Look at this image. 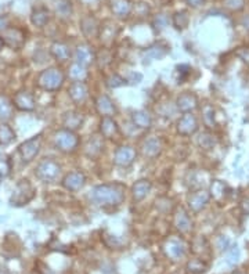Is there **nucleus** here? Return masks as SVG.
Segmentation results:
<instances>
[{
	"instance_id": "f257e3e1",
	"label": "nucleus",
	"mask_w": 249,
	"mask_h": 274,
	"mask_svg": "<svg viewBox=\"0 0 249 274\" xmlns=\"http://www.w3.org/2000/svg\"><path fill=\"white\" fill-rule=\"evenodd\" d=\"M89 198L100 206H116L125 201V186L120 183L96 186Z\"/></svg>"
},
{
	"instance_id": "f03ea898",
	"label": "nucleus",
	"mask_w": 249,
	"mask_h": 274,
	"mask_svg": "<svg viewBox=\"0 0 249 274\" xmlns=\"http://www.w3.org/2000/svg\"><path fill=\"white\" fill-rule=\"evenodd\" d=\"M64 73L58 68H49L39 73L37 76V86L46 91H55L61 89L64 85Z\"/></svg>"
},
{
	"instance_id": "7ed1b4c3",
	"label": "nucleus",
	"mask_w": 249,
	"mask_h": 274,
	"mask_svg": "<svg viewBox=\"0 0 249 274\" xmlns=\"http://www.w3.org/2000/svg\"><path fill=\"white\" fill-rule=\"evenodd\" d=\"M36 194L35 187L32 186V183L27 180V179H22L17 183L13 195L10 198V204L11 205H16V206H22V205H27L28 202L32 201L33 197Z\"/></svg>"
},
{
	"instance_id": "20e7f679",
	"label": "nucleus",
	"mask_w": 249,
	"mask_h": 274,
	"mask_svg": "<svg viewBox=\"0 0 249 274\" xmlns=\"http://www.w3.org/2000/svg\"><path fill=\"white\" fill-rule=\"evenodd\" d=\"M35 174L39 180L45 183H55L60 179L61 174V166L58 165V162H55L54 159H43L42 162H39L36 166Z\"/></svg>"
},
{
	"instance_id": "39448f33",
	"label": "nucleus",
	"mask_w": 249,
	"mask_h": 274,
	"mask_svg": "<svg viewBox=\"0 0 249 274\" xmlns=\"http://www.w3.org/2000/svg\"><path fill=\"white\" fill-rule=\"evenodd\" d=\"M55 147L63 153H74L79 146V137L71 130H58L54 136Z\"/></svg>"
},
{
	"instance_id": "423d86ee",
	"label": "nucleus",
	"mask_w": 249,
	"mask_h": 274,
	"mask_svg": "<svg viewBox=\"0 0 249 274\" xmlns=\"http://www.w3.org/2000/svg\"><path fill=\"white\" fill-rule=\"evenodd\" d=\"M3 45H6L13 50H19L27 42V34L22 28L9 27L3 32Z\"/></svg>"
},
{
	"instance_id": "0eeeda50",
	"label": "nucleus",
	"mask_w": 249,
	"mask_h": 274,
	"mask_svg": "<svg viewBox=\"0 0 249 274\" xmlns=\"http://www.w3.org/2000/svg\"><path fill=\"white\" fill-rule=\"evenodd\" d=\"M40 146H42V136L40 135L24 141L18 148L19 155L22 158V161L24 162H32L35 159V156L39 154Z\"/></svg>"
},
{
	"instance_id": "6e6552de",
	"label": "nucleus",
	"mask_w": 249,
	"mask_h": 274,
	"mask_svg": "<svg viewBox=\"0 0 249 274\" xmlns=\"http://www.w3.org/2000/svg\"><path fill=\"white\" fill-rule=\"evenodd\" d=\"M134 158H136V150L133 147L122 146L115 151L114 162H115V165H118V166L126 168V166L133 164Z\"/></svg>"
},
{
	"instance_id": "1a4fd4ad",
	"label": "nucleus",
	"mask_w": 249,
	"mask_h": 274,
	"mask_svg": "<svg viewBox=\"0 0 249 274\" xmlns=\"http://www.w3.org/2000/svg\"><path fill=\"white\" fill-rule=\"evenodd\" d=\"M14 105L21 111H33L35 110V97L33 94L27 89L19 90L18 93H16L14 96Z\"/></svg>"
},
{
	"instance_id": "9d476101",
	"label": "nucleus",
	"mask_w": 249,
	"mask_h": 274,
	"mask_svg": "<svg viewBox=\"0 0 249 274\" xmlns=\"http://www.w3.org/2000/svg\"><path fill=\"white\" fill-rule=\"evenodd\" d=\"M198 129V122L191 112H185L182 118L177 122V132L183 136H190L197 132Z\"/></svg>"
},
{
	"instance_id": "9b49d317",
	"label": "nucleus",
	"mask_w": 249,
	"mask_h": 274,
	"mask_svg": "<svg viewBox=\"0 0 249 274\" xmlns=\"http://www.w3.org/2000/svg\"><path fill=\"white\" fill-rule=\"evenodd\" d=\"M84 184H86V177H84V174L82 172H71V173L66 174L64 180H63L64 188L72 192L82 190Z\"/></svg>"
},
{
	"instance_id": "f8f14e48",
	"label": "nucleus",
	"mask_w": 249,
	"mask_h": 274,
	"mask_svg": "<svg viewBox=\"0 0 249 274\" xmlns=\"http://www.w3.org/2000/svg\"><path fill=\"white\" fill-rule=\"evenodd\" d=\"M165 254L172 260H179L180 257H183L185 254L184 242L179 238H170L167 240L165 244Z\"/></svg>"
},
{
	"instance_id": "ddd939ff",
	"label": "nucleus",
	"mask_w": 249,
	"mask_h": 274,
	"mask_svg": "<svg viewBox=\"0 0 249 274\" xmlns=\"http://www.w3.org/2000/svg\"><path fill=\"white\" fill-rule=\"evenodd\" d=\"M81 29H82L83 35L87 37V39H94L96 36H99L100 25H99V21L94 18V17L86 16L81 21Z\"/></svg>"
},
{
	"instance_id": "4468645a",
	"label": "nucleus",
	"mask_w": 249,
	"mask_h": 274,
	"mask_svg": "<svg viewBox=\"0 0 249 274\" xmlns=\"http://www.w3.org/2000/svg\"><path fill=\"white\" fill-rule=\"evenodd\" d=\"M83 120H84V117H83L82 112L79 111H68L63 118V125L66 130H71V132H75L79 128H82Z\"/></svg>"
},
{
	"instance_id": "2eb2a0df",
	"label": "nucleus",
	"mask_w": 249,
	"mask_h": 274,
	"mask_svg": "<svg viewBox=\"0 0 249 274\" xmlns=\"http://www.w3.org/2000/svg\"><path fill=\"white\" fill-rule=\"evenodd\" d=\"M198 107V99L197 96L190 93V91H184L183 94H180L177 97V108L183 112H191Z\"/></svg>"
},
{
	"instance_id": "dca6fc26",
	"label": "nucleus",
	"mask_w": 249,
	"mask_h": 274,
	"mask_svg": "<svg viewBox=\"0 0 249 274\" xmlns=\"http://www.w3.org/2000/svg\"><path fill=\"white\" fill-rule=\"evenodd\" d=\"M141 150L143 154L148 158H157L162 153V141L158 137H149L143 143Z\"/></svg>"
},
{
	"instance_id": "f3484780",
	"label": "nucleus",
	"mask_w": 249,
	"mask_h": 274,
	"mask_svg": "<svg viewBox=\"0 0 249 274\" xmlns=\"http://www.w3.org/2000/svg\"><path fill=\"white\" fill-rule=\"evenodd\" d=\"M173 222H175L176 228H177L180 233H184L185 234V233L191 231V228H193L191 218L188 216V213H187L183 208H179V209L176 210Z\"/></svg>"
},
{
	"instance_id": "a211bd4d",
	"label": "nucleus",
	"mask_w": 249,
	"mask_h": 274,
	"mask_svg": "<svg viewBox=\"0 0 249 274\" xmlns=\"http://www.w3.org/2000/svg\"><path fill=\"white\" fill-rule=\"evenodd\" d=\"M96 108H97V112H99L100 115H102V117H112V115L116 112L115 104H114L110 97L105 96V94L99 96V99L96 100Z\"/></svg>"
},
{
	"instance_id": "6ab92c4d",
	"label": "nucleus",
	"mask_w": 249,
	"mask_h": 274,
	"mask_svg": "<svg viewBox=\"0 0 249 274\" xmlns=\"http://www.w3.org/2000/svg\"><path fill=\"white\" fill-rule=\"evenodd\" d=\"M110 7L118 18H128L132 13L130 0H110Z\"/></svg>"
},
{
	"instance_id": "aec40b11",
	"label": "nucleus",
	"mask_w": 249,
	"mask_h": 274,
	"mask_svg": "<svg viewBox=\"0 0 249 274\" xmlns=\"http://www.w3.org/2000/svg\"><path fill=\"white\" fill-rule=\"evenodd\" d=\"M100 132H101L102 137L114 138L119 133V126L115 122V119H112L111 117H104L101 119V123H100Z\"/></svg>"
},
{
	"instance_id": "412c9836",
	"label": "nucleus",
	"mask_w": 249,
	"mask_h": 274,
	"mask_svg": "<svg viewBox=\"0 0 249 274\" xmlns=\"http://www.w3.org/2000/svg\"><path fill=\"white\" fill-rule=\"evenodd\" d=\"M208 201H209V194L203 190H199L191 194V197L188 198V205L193 212H199L206 206Z\"/></svg>"
},
{
	"instance_id": "4be33fe9",
	"label": "nucleus",
	"mask_w": 249,
	"mask_h": 274,
	"mask_svg": "<svg viewBox=\"0 0 249 274\" xmlns=\"http://www.w3.org/2000/svg\"><path fill=\"white\" fill-rule=\"evenodd\" d=\"M50 53L60 63H65L71 58V49L66 43H63V42H54L50 47Z\"/></svg>"
},
{
	"instance_id": "5701e85b",
	"label": "nucleus",
	"mask_w": 249,
	"mask_h": 274,
	"mask_svg": "<svg viewBox=\"0 0 249 274\" xmlns=\"http://www.w3.org/2000/svg\"><path fill=\"white\" fill-rule=\"evenodd\" d=\"M75 58H76V63L81 65H89L92 64L93 61L96 60V55L93 53L92 47L86 45L78 46L76 51H75Z\"/></svg>"
},
{
	"instance_id": "b1692460",
	"label": "nucleus",
	"mask_w": 249,
	"mask_h": 274,
	"mask_svg": "<svg viewBox=\"0 0 249 274\" xmlns=\"http://www.w3.org/2000/svg\"><path fill=\"white\" fill-rule=\"evenodd\" d=\"M102 148H104V143H102L101 137L93 136L84 144V154L89 158H96L101 154Z\"/></svg>"
},
{
	"instance_id": "393cba45",
	"label": "nucleus",
	"mask_w": 249,
	"mask_h": 274,
	"mask_svg": "<svg viewBox=\"0 0 249 274\" xmlns=\"http://www.w3.org/2000/svg\"><path fill=\"white\" fill-rule=\"evenodd\" d=\"M151 182L148 180H138L133 184L132 187V195H133V200L136 202L144 200L148 195V192L151 191Z\"/></svg>"
},
{
	"instance_id": "a878e982",
	"label": "nucleus",
	"mask_w": 249,
	"mask_h": 274,
	"mask_svg": "<svg viewBox=\"0 0 249 274\" xmlns=\"http://www.w3.org/2000/svg\"><path fill=\"white\" fill-rule=\"evenodd\" d=\"M69 96L74 103L81 104L87 99V86L83 82H74L69 87Z\"/></svg>"
},
{
	"instance_id": "bb28decb",
	"label": "nucleus",
	"mask_w": 249,
	"mask_h": 274,
	"mask_svg": "<svg viewBox=\"0 0 249 274\" xmlns=\"http://www.w3.org/2000/svg\"><path fill=\"white\" fill-rule=\"evenodd\" d=\"M211 191H212V197L215 198V201L221 204L223 201H226V198H227V195H229L230 188L227 187L226 183L220 182V180H216V182H213Z\"/></svg>"
},
{
	"instance_id": "cd10ccee",
	"label": "nucleus",
	"mask_w": 249,
	"mask_h": 274,
	"mask_svg": "<svg viewBox=\"0 0 249 274\" xmlns=\"http://www.w3.org/2000/svg\"><path fill=\"white\" fill-rule=\"evenodd\" d=\"M132 120H133L134 126L140 129H148L151 128V125H152V118H151V115L148 114L147 111H136V112H133Z\"/></svg>"
},
{
	"instance_id": "c85d7f7f",
	"label": "nucleus",
	"mask_w": 249,
	"mask_h": 274,
	"mask_svg": "<svg viewBox=\"0 0 249 274\" xmlns=\"http://www.w3.org/2000/svg\"><path fill=\"white\" fill-rule=\"evenodd\" d=\"M31 21L35 27L43 28L46 25L47 22L50 21V13L49 10L45 7H39V9L33 10L32 11V16H31Z\"/></svg>"
},
{
	"instance_id": "c756f323",
	"label": "nucleus",
	"mask_w": 249,
	"mask_h": 274,
	"mask_svg": "<svg viewBox=\"0 0 249 274\" xmlns=\"http://www.w3.org/2000/svg\"><path fill=\"white\" fill-rule=\"evenodd\" d=\"M13 115V104L7 99V96L0 94V120L7 122Z\"/></svg>"
},
{
	"instance_id": "7c9ffc66",
	"label": "nucleus",
	"mask_w": 249,
	"mask_h": 274,
	"mask_svg": "<svg viewBox=\"0 0 249 274\" xmlns=\"http://www.w3.org/2000/svg\"><path fill=\"white\" fill-rule=\"evenodd\" d=\"M118 35V28L112 22H107L101 28V40L105 45H110L111 42H114L115 36Z\"/></svg>"
},
{
	"instance_id": "2f4dec72",
	"label": "nucleus",
	"mask_w": 249,
	"mask_h": 274,
	"mask_svg": "<svg viewBox=\"0 0 249 274\" xmlns=\"http://www.w3.org/2000/svg\"><path fill=\"white\" fill-rule=\"evenodd\" d=\"M54 9L55 13L63 18H68L72 14V4L69 0H54Z\"/></svg>"
},
{
	"instance_id": "473e14b6",
	"label": "nucleus",
	"mask_w": 249,
	"mask_h": 274,
	"mask_svg": "<svg viewBox=\"0 0 249 274\" xmlns=\"http://www.w3.org/2000/svg\"><path fill=\"white\" fill-rule=\"evenodd\" d=\"M69 76H71V79H74L75 82H83L89 76V73H87V69H86L84 65L75 63L69 68Z\"/></svg>"
},
{
	"instance_id": "72a5a7b5",
	"label": "nucleus",
	"mask_w": 249,
	"mask_h": 274,
	"mask_svg": "<svg viewBox=\"0 0 249 274\" xmlns=\"http://www.w3.org/2000/svg\"><path fill=\"white\" fill-rule=\"evenodd\" d=\"M14 138H16L14 130L10 128L7 123H1L0 125V144L1 146H7Z\"/></svg>"
},
{
	"instance_id": "f704fd0d",
	"label": "nucleus",
	"mask_w": 249,
	"mask_h": 274,
	"mask_svg": "<svg viewBox=\"0 0 249 274\" xmlns=\"http://www.w3.org/2000/svg\"><path fill=\"white\" fill-rule=\"evenodd\" d=\"M166 53H167V47L159 43V45L151 46L149 49H147V51L144 54L149 57V58H152V60H159V58L165 57Z\"/></svg>"
},
{
	"instance_id": "c9c22d12",
	"label": "nucleus",
	"mask_w": 249,
	"mask_h": 274,
	"mask_svg": "<svg viewBox=\"0 0 249 274\" xmlns=\"http://www.w3.org/2000/svg\"><path fill=\"white\" fill-rule=\"evenodd\" d=\"M198 144L203 150H211L216 146V138L211 133H202L198 137Z\"/></svg>"
},
{
	"instance_id": "e433bc0d",
	"label": "nucleus",
	"mask_w": 249,
	"mask_h": 274,
	"mask_svg": "<svg viewBox=\"0 0 249 274\" xmlns=\"http://www.w3.org/2000/svg\"><path fill=\"white\" fill-rule=\"evenodd\" d=\"M202 119L203 123L208 126V128H213L215 126V110H213L212 105L206 104L202 108Z\"/></svg>"
},
{
	"instance_id": "4c0bfd02",
	"label": "nucleus",
	"mask_w": 249,
	"mask_h": 274,
	"mask_svg": "<svg viewBox=\"0 0 249 274\" xmlns=\"http://www.w3.org/2000/svg\"><path fill=\"white\" fill-rule=\"evenodd\" d=\"M188 14L185 11H179L173 16V25L177 29H184L188 25Z\"/></svg>"
},
{
	"instance_id": "58836bf2",
	"label": "nucleus",
	"mask_w": 249,
	"mask_h": 274,
	"mask_svg": "<svg viewBox=\"0 0 249 274\" xmlns=\"http://www.w3.org/2000/svg\"><path fill=\"white\" fill-rule=\"evenodd\" d=\"M187 269H188V272L194 274H201L206 270V265L203 263L202 259H193L191 262H188Z\"/></svg>"
},
{
	"instance_id": "ea45409f",
	"label": "nucleus",
	"mask_w": 249,
	"mask_h": 274,
	"mask_svg": "<svg viewBox=\"0 0 249 274\" xmlns=\"http://www.w3.org/2000/svg\"><path fill=\"white\" fill-rule=\"evenodd\" d=\"M208 251V242L203 237H197L193 241V252L197 255H203V252Z\"/></svg>"
},
{
	"instance_id": "a19ab883",
	"label": "nucleus",
	"mask_w": 249,
	"mask_h": 274,
	"mask_svg": "<svg viewBox=\"0 0 249 274\" xmlns=\"http://www.w3.org/2000/svg\"><path fill=\"white\" fill-rule=\"evenodd\" d=\"M111 60H112V55H111L108 50H102V51H100L99 54L96 55V61H97V64H99L100 68L107 67L111 63Z\"/></svg>"
},
{
	"instance_id": "79ce46f5",
	"label": "nucleus",
	"mask_w": 249,
	"mask_h": 274,
	"mask_svg": "<svg viewBox=\"0 0 249 274\" xmlns=\"http://www.w3.org/2000/svg\"><path fill=\"white\" fill-rule=\"evenodd\" d=\"M125 83H126V81H125L123 78H120L119 75H116V73L111 75L110 78L107 79V85H108V87H111V89H115V87L123 86Z\"/></svg>"
},
{
	"instance_id": "37998d69",
	"label": "nucleus",
	"mask_w": 249,
	"mask_h": 274,
	"mask_svg": "<svg viewBox=\"0 0 249 274\" xmlns=\"http://www.w3.org/2000/svg\"><path fill=\"white\" fill-rule=\"evenodd\" d=\"M224 6L232 11H238L245 6V0H224Z\"/></svg>"
},
{
	"instance_id": "c03bdc74",
	"label": "nucleus",
	"mask_w": 249,
	"mask_h": 274,
	"mask_svg": "<svg viewBox=\"0 0 249 274\" xmlns=\"http://www.w3.org/2000/svg\"><path fill=\"white\" fill-rule=\"evenodd\" d=\"M166 25H167V17H166V16H164V14H159V16L155 17V19H154V28H155V29H158V31H162Z\"/></svg>"
},
{
	"instance_id": "a18cd8bd",
	"label": "nucleus",
	"mask_w": 249,
	"mask_h": 274,
	"mask_svg": "<svg viewBox=\"0 0 249 274\" xmlns=\"http://www.w3.org/2000/svg\"><path fill=\"white\" fill-rule=\"evenodd\" d=\"M10 169H11V166H10L9 161L7 159H0V179L9 176Z\"/></svg>"
},
{
	"instance_id": "49530a36",
	"label": "nucleus",
	"mask_w": 249,
	"mask_h": 274,
	"mask_svg": "<svg viewBox=\"0 0 249 274\" xmlns=\"http://www.w3.org/2000/svg\"><path fill=\"white\" fill-rule=\"evenodd\" d=\"M237 55L240 57L245 64L249 65V47H241L240 50L237 51Z\"/></svg>"
},
{
	"instance_id": "de8ad7c7",
	"label": "nucleus",
	"mask_w": 249,
	"mask_h": 274,
	"mask_svg": "<svg viewBox=\"0 0 249 274\" xmlns=\"http://www.w3.org/2000/svg\"><path fill=\"white\" fill-rule=\"evenodd\" d=\"M9 28V18L0 16V32H4Z\"/></svg>"
},
{
	"instance_id": "09e8293b",
	"label": "nucleus",
	"mask_w": 249,
	"mask_h": 274,
	"mask_svg": "<svg viewBox=\"0 0 249 274\" xmlns=\"http://www.w3.org/2000/svg\"><path fill=\"white\" fill-rule=\"evenodd\" d=\"M203 1L205 0H185V3L191 7H199V6H202Z\"/></svg>"
},
{
	"instance_id": "8fccbe9b",
	"label": "nucleus",
	"mask_w": 249,
	"mask_h": 274,
	"mask_svg": "<svg viewBox=\"0 0 249 274\" xmlns=\"http://www.w3.org/2000/svg\"><path fill=\"white\" fill-rule=\"evenodd\" d=\"M39 272H40V274H57L54 273L53 270H50L49 267H46L45 265H40V270H39Z\"/></svg>"
},
{
	"instance_id": "3c124183",
	"label": "nucleus",
	"mask_w": 249,
	"mask_h": 274,
	"mask_svg": "<svg viewBox=\"0 0 249 274\" xmlns=\"http://www.w3.org/2000/svg\"><path fill=\"white\" fill-rule=\"evenodd\" d=\"M1 47H3V40H1V37H0V50H1Z\"/></svg>"
}]
</instances>
